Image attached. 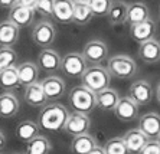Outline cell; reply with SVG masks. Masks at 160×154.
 <instances>
[{"label":"cell","mask_w":160,"mask_h":154,"mask_svg":"<svg viewBox=\"0 0 160 154\" xmlns=\"http://www.w3.org/2000/svg\"><path fill=\"white\" fill-rule=\"evenodd\" d=\"M20 27L10 20L0 22V48H12L19 41Z\"/></svg>","instance_id":"cell-19"},{"label":"cell","mask_w":160,"mask_h":154,"mask_svg":"<svg viewBox=\"0 0 160 154\" xmlns=\"http://www.w3.org/2000/svg\"><path fill=\"white\" fill-rule=\"evenodd\" d=\"M91 128V120L87 114L81 113H69L65 125H63V131L71 137H77L81 134H87Z\"/></svg>","instance_id":"cell-8"},{"label":"cell","mask_w":160,"mask_h":154,"mask_svg":"<svg viewBox=\"0 0 160 154\" xmlns=\"http://www.w3.org/2000/svg\"><path fill=\"white\" fill-rule=\"evenodd\" d=\"M128 33H130V38L133 41H136L137 43H142V42H146L149 39H153L154 33H156V22L152 17H149V19L143 20L140 23L131 25Z\"/></svg>","instance_id":"cell-12"},{"label":"cell","mask_w":160,"mask_h":154,"mask_svg":"<svg viewBox=\"0 0 160 154\" xmlns=\"http://www.w3.org/2000/svg\"><path fill=\"white\" fill-rule=\"evenodd\" d=\"M114 115L123 123H131L136 118H138V105L131 99L128 95L127 97H120L114 108Z\"/></svg>","instance_id":"cell-11"},{"label":"cell","mask_w":160,"mask_h":154,"mask_svg":"<svg viewBox=\"0 0 160 154\" xmlns=\"http://www.w3.org/2000/svg\"><path fill=\"white\" fill-rule=\"evenodd\" d=\"M138 130L144 132L149 140H157L160 135V114L146 113L138 118Z\"/></svg>","instance_id":"cell-13"},{"label":"cell","mask_w":160,"mask_h":154,"mask_svg":"<svg viewBox=\"0 0 160 154\" xmlns=\"http://www.w3.org/2000/svg\"><path fill=\"white\" fill-rule=\"evenodd\" d=\"M81 53L85 58L87 64L101 65L108 58V46L101 39H91L84 45Z\"/></svg>","instance_id":"cell-7"},{"label":"cell","mask_w":160,"mask_h":154,"mask_svg":"<svg viewBox=\"0 0 160 154\" xmlns=\"http://www.w3.org/2000/svg\"><path fill=\"white\" fill-rule=\"evenodd\" d=\"M124 144H126L127 150L130 154H138L144 144L149 141V138L146 137L144 132H142L138 128H131L126 134L123 135Z\"/></svg>","instance_id":"cell-20"},{"label":"cell","mask_w":160,"mask_h":154,"mask_svg":"<svg viewBox=\"0 0 160 154\" xmlns=\"http://www.w3.org/2000/svg\"><path fill=\"white\" fill-rule=\"evenodd\" d=\"M18 3V0H0V7L2 9H10L12 6H15Z\"/></svg>","instance_id":"cell-36"},{"label":"cell","mask_w":160,"mask_h":154,"mask_svg":"<svg viewBox=\"0 0 160 154\" xmlns=\"http://www.w3.org/2000/svg\"><path fill=\"white\" fill-rule=\"evenodd\" d=\"M52 150V144L48 137L38 134L35 138L26 143V154H49Z\"/></svg>","instance_id":"cell-29"},{"label":"cell","mask_w":160,"mask_h":154,"mask_svg":"<svg viewBox=\"0 0 160 154\" xmlns=\"http://www.w3.org/2000/svg\"><path fill=\"white\" fill-rule=\"evenodd\" d=\"M87 68H88V64L81 52H68L63 56H61L59 69L68 78H81Z\"/></svg>","instance_id":"cell-5"},{"label":"cell","mask_w":160,"mask_h":154,"mask_svg":"<svg viewBox=\"0 0 160 154\" xmlns=\"http://www.w3.org/2000/svg\"><path fill=\"white\" fill-rule=\"evenodd\" d=\"M72 6H74L72 0H55L52 19L62 25L72 23Z\"/></svg>","instance_id":"cell-24"},{"label":"cell","mask_w":160,"mask_h":154,"mask_svg":"<svg viewBox=\"0 0 160 154\" xmlns=\"http://www.w3.org/2000/svg\"><path fill=\"white\" fill-rule=\"evenodd\" d=\"M94 19V15L87 2H74L72 6V23L78 26H85Z\"/></svg>","instance_id":"cell-25"},{"label":"cell","mask_w":160,"mask_h":154,"mask_svg":"<svg viewBox=\"0 0 160 154\" xmlns=\"http://www.w3.org/2000/svg\"><path fill=\"white\" fill-rule=\"evenodd\" d=\"M38 68L45 72H56L59 71L61 66V55L56 52L55 49L43 48L38 55Z\"/></svg>","instance_id":"cell-15"},{"label":"cell","mask_w":160,"mask_h":154,"mask_svg":"<svg viewBox=\"0 0 160 154\" xmlns=\"http://www.w3.org/2000/svg\"><path fill=\"white\" fill-rule=\"evenodd\" d=\"M156 98H157V101H159V104H160V84H159V87L156 88Z\"/></svg>","instance_id":"cell-40"},{"label":"cell","mask_w":160,"mask_h":154,"mask_svg":"<svg viewBox=\"0 0 160 154\" xmlns=\"http://www.w3.org/2000/svg\"><path fill=\"white\" fill-rule=\"evenodd\" d=\"M68 115H69V111L65 105H62L61 102L49 101L41 108L38 125L39 128L46 131H62Z\"/></svg>","instance_id":"cell-1"},{"label":"cell","mask_w":160,"mask_h":154,"mask_svg":"<svg viewBox=\"0 0 160 154\" xmlns=\"http://www.w3.org/2000/svg\"><path fill=\"white\" fill-rule=\"evenodd\" d=\"M4 144H6V135L3 134V131H0V150L4 147Z\"/></svg>","instance_id":"cell-39"},{"label":"cell","mask_w":160,"mask_h":154,"mask_svg":"<svg viewBox=\"0 0 160 154\" xmlns=\"http://www.w3.org/2000/svg\"><path fill=\"white\" fill-rule=\"evenodd\" d=\"M97 146V140L91 134H81L77 137H72L71 141V151L74 154H87L91 148Z\"/></svg>","instance_id":"cell-28"},{"label":"cell","mask_w":160,"mask_h":154,"mask_svg":"<svg viewBox=\"0 0 160 154\" xmlns=\"http://www.w3.org/2000/svg\"><path fill=\"white\" fill-rule=\"evenodd\" d=\"M120 99V95L116 89L112 88H105L102 91L95 92V102H97V108H100L104 113H112L116 108L117 102Z\"/></svg>","instance_id":"cell-18"},{"label":"cell","mask_w":160,"mask_h":154,"mask_svg":"<svg viewBox=\"0 0 160 154\" xmlns=\"http://www.w3.org/2000/svg\"><path fill=\"white\" fill-rule=\"evenodd\" d=\"M138 154H160V144L157 140H149Z\"/></svg>","instance_id":"cell-35"},{"label":"cell","mask_w":160,"mask_h":154,"mask_svg":"<svg viewBox=\"0 0 160 154\" xmlns=\"http://www.w3.org/2000/svg\"><path fill=\"white\" fill-rule=\"evenodd\" d=\"M157 141H159V144H160V135H159V137H157Z\"/></svg>","instance_id":"cell-42"},{"label":"cell","mask_w":160,"mask_h":154,"mask_svg":"<svg viewBox=\"0 0 160 154\" xmlns=\"http://www.w3.org/2000/svg\"><path fill=\"white\" fill-rule=\"evenodd\" d=\"M41 85L46 98H48V101H58L65 95L67 85H65V81L61 76L49 75L45 79H42Z\"/></svg>","instance_id":"cell-10"},{"label":"cell","mask_w":160,"mask_h":154,"mask_svg":"<svg viewBox=\"0 0 160 154\" xmlns=\"http://www.w3.org/2000/svg\"><path fill=\"white\" fill-rule=\"evenodd\" d=\"M138 58L144 64H157L160 62V41L157 39H149L146 42L138 43Z\"/></svg>","instance_id":"cell-16"},{"label":"cell","mask_w":160,"mask_h":154,"mask_svg":"<svg viewBox=\"0 0 160 154\" xmlns=\"http://www.w3.org/2000/svg\"><path fill=\"white\" fill-rule=\"evenodd\" d=\"M87 154H105V153H104V148H102V147H100L97 144V146L94 147V148H91V150H89Z\"/></svg>","instance_id":"cell-38"},{"label":"cell","mask_w":160,"mask_h":154,"mask_svg":"<svg viewBox=\"0 0 160 154\" xmlns=\"http://www.w3.org/2000/svg\"><path fill=\"white\" fill-rule=\"evenodd\" d=\"M18 69V76H19V84L26 87L33 82H38V78H39V72L41 69L38 68V65L35 62H22L20 65L16 66Z\"/></svg>","instance_id":"cell-22"},{"label":"cell","mask_w":160,"mask_h":154,"mask_svg":"<svg viewBox=\"0 0 160 154\" xmlns=\"http://www.w3.org/2000/svg\"><path fill=\"white\" fill-rule=\"evenodd\" d=\"M68 99H69V107L72 108L74 113H81L88 115L97 108L95 92L85 88L84 85H78V87L72 88L68 94Z\"/></svg>","instance_id":"cell-2"},{"label":"cell","mask_w":160,"mask_h":154,"mask_svg":"<svg viewBox=\"0 0 160 154\" xmlns=\"http://www.w3.org/2000/svg\"><path fill=\"white\" fill-rule=\"evenodd\" d=\"M104 148L105 154H130L127 150L126 144H124L123 137H112L105 143Z\"/></svg>","instance_id":"cell-31"},{"label":"cell","mask_w":160,"mask_h":154,"mask_svg":"<svg viewBox=\"0 0 160 154\" xmlns=\"http://www.w3.org/2000/svg\"><path fill=\"white\" fill-rule=\"evenodd\" d=\"M53 3H55V0H38L35 4V12L51 19L53 13Z\"/></svg>","instance_id":"cell-34"},{"label":"cell","mask_w":160,"mask_h":154,"mask_svg":"<svg viewBox=\"0 0 160 154\" xmlns=\"http://www.w3.org/2000/svg\"><path fill=\"white\" fill-rule=\"evenodd\" d=\"M150 17V10L142 2H134V3L127 4V13H126V23L128 25H136L143 20Z\"/></svg>","instance_id":"cell-23"},{"label":"cell","mask_w":160,"mask_h":154,"mask_svg":"<svg viewBox=\"0 0 160 154\" xmlns=\"http://www.w3.org/2000/svg\"><path fill=\"white\" fill-rule=\"evenodd\" d=\"M32 41L41 48H49L56 39V27L49 20H39L32 27Z\"/></svg>","instance_id":"cell-6"},{"label":"cell","mask_w":160,"mask_h":154,"mask_svg":"<svg viewBox=\"0 0 160 154\" xmlns=\"http://www.w3.org/2000/svg\"><path fill=\"white\" fill-rule=\"evenodd\" d=\"M159 16H160V12H159Z\"/></svg>","instance_id":"cell-44"},{"label":"cell","mask_w":160,"mask_h":154,"mask_svg":"<svg viewBox=\"0 0 160 154\" xmlns=\"http://www.w3.org/2000/svg\"><path fill=\"white\" fill-rule=\"evenodd\" d=\"M81 85L91 89L92 92H98L110 87L111 84V75L107 68L101 65H92L85 69V72L81 75Z\"/></svg>","instance_id":"cell-4"},{"label":"cell","mask_w":160,"mask_h":154,"mask_svg":"<svg viewBox=\"0 0 160 154\" xmlns=\"http://www.w3.org/2000/svg\"><path fill=\"white\" fill-rule=\"evenodd\" d=\"M9 19L12 23H15L18 27H28L32 25L35 19V9L22 6V4L16 3L9 9Z\"/></svg>","instance_id":"cell-14"},{"label":"cell","mask_w":160,"mask_h":154,"mask_svg":"<svg viewBox=\"0 0 160 154\" xmlns=\"http://www.w3.org/2000/svg\"><path fill=\"white\" fill-rule=\"evenodd\" d=\"M23 98H25V101H26L28 105L33 107V108H42L45 104L49 102L43 92V89H42V85L39 81L25 87Z\"/></svg>","instance_id":"cell-17"},{"label":"cell","mask_w":160,"mask_h":154,"mask_svg":"<svg viewBox=\"0 0 160 154\" xmlns=\"http://www.w3.org/2000/svg\"><path fill=\"white\" fill-rule=\"evenodd\" d=\"M107 69L111 78H117L121 81L133 79L138 71L136 60L128 55H114V56L108 58Z\"/></svg>","instance_id":"cell-3"},{"label":"cell","mask_w":160,"mask_h":154,"mask_svg":"<svg viewBox=\"0 0 160 154\" xmlns=\"http://www.w3.org/2000/svg\"><path fill=\"white\" fill-rule=\"evenodd\" d=\"M128 97H130L138 107L149 105L153 99V88L144 79L134 81L130 85V89H128Z\"/></svg>","instance_id":"cell-9"},{"label":"cell","mask_w":160,"mask_h":154,"mask_svg":"<svg viewBox=\"0 0 160 154\" xmlns=\"http://www.w3.org/2000/svg\"><path fill=\"white\" fill-rule=\"evenodd\" d=\"M20 102L13 92L8 91L0 95V117L2 118H13L19 113Z\"/></svg>","instance_id":"cell-21"},{"label":"cell","mask_w":160,"mask_h":154,"mask_svg":"<svg viewBox=\"0 0 160 154\" xmlns=\"http://www.w3.org/2000/svg\"><path fill=\"white\" fill-rule=\"evenodd\" d=\"M72 2H87V0H72Z\"/></svg>","instance_id":"cell-41"},{"label":"cell","mask_w":160,"mask_h":154,"mask_svg":"<svg viewBox=\"0 0 160 154\" xmlns=\"http://www.w3.org/2000/svg\"><path fill=\"white\" fill-rule=\"evenodd\" d=\"M87 3H88L94 16L102 17L108 13V10H110L112 4V0H87Z\"/></svg>","instance_id":"cell-32"},{"label":"cell","mask_w":160,"mask_h":154,"mask_svg":"<svg viewBox=\"0 0 160 154\" xmlns=\"http://www.w3.org/2000/svg\"><path fill=\"white\" fill-rule=\"evenodd\" d=\"M13 154H20V153H13Z\"/></svg>","instance_id":"cell-43"},{"label":"cell","mask_w":160,"mask_h":154,"mask_svg":"<svg viewBox=\"0 0 160 154\" xmlns=\"http://www.w3.org/2000/svg\"><path fill=\"white\" fill-rule=\"evenodd\" d=\"M19 85L20 84H19L18 69H16L15 65L0 71V88H3L4 91H12L18 88Z\"/></svg>","instance_id":"cell-30"},{"label":"cell","mask_w":160,"mask_h":154,"mask_svg":"<svg viewBox=\"0 0 160 154\" xmlns=\"http://www.w3.org/2000/svg\"><path fill=\"white\" fill-rule=\"evenodd\" d=\"M36 2L38 0H18V4H22V6H28V7L35 9Z\"/></svg>","instance_id":"cell-37"},{"label":"cell","mask_w":160,"mask_h":154,"mask_svg":"<svg viewBox=\"0 0 160 154\" xmlns=\"http://www.w3.org/2000/svg\"><path fill=\"white\" fill-rule=\"evenodd\" d=\"M39 125L38 123L35 121H30V120H25V121H20L16 127V137H18L19 141L26 144L28 141H30L32 138H35L38 134H39Z\"/></svg>","instance_id":"cell-26"},{"label":"cell","mask_w":160,"mask_h":154,"mask_svg":"<svg viewBox=\"0 0 160 154\" xmlns=\"http://www.w3.org/2000/svg\"><path fill=\"white\" fill-rule=\"evenodd\" d=\"M16 59H18V53L12 48H0V71L15 65Z\"/></svg>","instance_id":"cell-33"},{"label":"cell","mask_w":160,"mask_h":154,"mask_svg":"<svg viewBox=\"0 0 160 154\" xmlns=\"http://www.w3.org/2000/svg\"><path fill=\"white\" fill-rule=\"evenodd\" d=\"M126 13L127 3H124L123 0H116V2H112L111 7L105 16L111 26H121L126 23Z\"/></svg>","instance_id":"cell-27"}]
</instances>
